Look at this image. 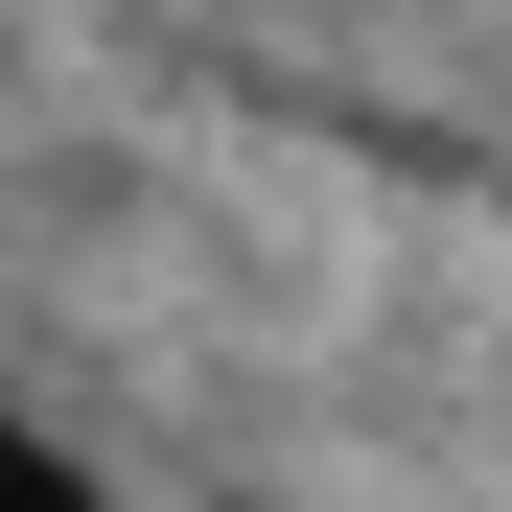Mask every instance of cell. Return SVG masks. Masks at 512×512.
Masks as SVG:
<instances>
[{
  "label": "cell",
  "mask_w": 512,
  "mask_h": 512,
  "mask_svg": "<svg viewBox=\"0 0 512 512\" xmlns=\"http://www.w3.org/2000/svg\"><path fill=\"white\" fill-rule=\"evenodd\" d=\"M0 512H117V489H94V466H70V443H47V419H0Z\"/></svg>",
  "instance_id": "1"
}]
</instances>
